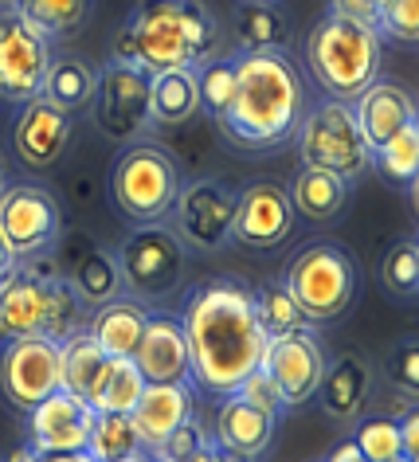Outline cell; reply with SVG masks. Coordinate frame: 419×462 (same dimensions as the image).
I'll return each instance as SVG.
<instances>
[{"label":"cell","mask_w":419,"mask_h":462,"mask_svg":"<svg viewBox=\"0 0 419 462\" xmlns=\"http://www.w3.org/2000/svg\"><path fill=\"white\" fill-rule=\"evenodd\" d=\"M184 321L189 376L212 396H231L263 365L266 333L255 318V294L239 282H208L192 294Z\"/></svg>","instance_id":"cell-1"},{"label":"cell","mask_w":419,"mask_h":462,"mask_svg":"<svg viewBox=\"0 0 419 462\" xmlns=\"http://www.w3.org/2000/svg\"><path fill=\"white\" fill-rule=\"evenodd\" d=\"M377 32L400 43H415L419 40V0H384L380 16H377Z\"/></svg>","instance_id":"cell-40"},{"label":"cell","mask_w":419,"mask_h":462,"mask_svg":"<svg viewBox=\"0 0 419 462\" xmlns=\"http://www.w3.org/2000/svg\"><path fill=\"white\" fill-rule=\"evenodd\" d=\"M107 361H110V356L102 353V345L95 341V333H90V329H71L60 341V388L90 400V392L98 388L102 373H107Z\"/></svg>","instance_id":"cell-27"},{"label":"cell","mask_w":419,"mask_h":462,"mask_svg":"<svg viewBox=\"0 0 419 462\" xmlns=\"http://www.w3.org/2000/svg\"><path fill=\"white\" fill-rule=\"evenodd\" d=\"M145 321H149L145 302H137L134 294H118V298H110V302L95 306L90 333H95V341L102 345L107 356H134L137 341H142V333H145Z\"/></svg>","instance_id":"cell-25"},{"label":"cell","mask_w":419,"mask_h":462,"mask_svg":"<svg viewBox=\"0 0 419 462\" xmlns=\"http://www.w3.org/2000/svg\"><path fill=\"white\" fill-rule=\"evenodd\" d=\"M208 458H212V462H255L251 455H239V450L219 447V443H212V450H208Z\"/></svg>","instance_id":"cell-47"},{"label":"cell","mask_w":419,"mask_h":462,"mask_svg":"<svg viewBox=\"0 0 419 462\" xmlns=\"http://www.w3.org/2000/svg\"><path fill=\"white\" fill-rule=\"evenodd\" d=\"M48 63H51L48 36L8 8V13L0 16V98L20 102V106L40 98Z\"/></svg>","instance_id":"cell-13"},{"label":"cell","mask_w":419,"mask_h":462,"mask_svg":"<svg viewBox=\"0 0 419 462\" xmlns=\"http://www.w3.org/2000/svg\"><path fill=\"white\" fill-rule=\"evenodd\" d=\"M189 462H212V458H208V455H200V458H189Z\"/></svg>","instance_id":"cell-51"},{"label":"cell","mask_w":419,"mask_h":462,"mask_svg":"<svg viewBox=\"0 0 419 462\" xmlns=\"http://www.w3.org/2000/svg\"><path fill=\"white\" fill-rule=\"evenodd\" d=\"M286 196H290V208H294V216H306V219H333V216L345 208L349 180H341L337 172L302 165V172H298L294 180H290Z\"/></svg>","instance_id":"cell-29"},{"label":"cell","mask_w":419,"mask_h":462,"mask_svg":"<svg viewBox=\"0 0 419 462\" xmlns=\"http://www.w3.org/2000/svg\"><path fill=\"white\" fill-rule=\"evenodd\" d=\"M0 8H13V0H0Z\"/></svg>","instance_id":"cell-53"},{"label":"cell","mask_w":419,"mask_h":462,"mask_svg":"<svg viewBox=\"0 0 419 462\" xmlns=\"http://www.w3.org/2000/svg\"><path fill=\"white\" fill-rule=\"evenodd\" d=\"M353 443L360 447V455L368 462H392V458H404L400 450V423L388 420V415H372L357 427Z\"/></svg>","instance_id":"cell-37"},{"label":"cell","mask_w":419,"mask_h":462,"mask_svg":"<svg viewBox=\"0 0 419 462\" xmlns=\"http://www.w3.org/2000/svg\"><path fill=\"white\" fill-rule=\"evenodd\" d=\"M380 32L330 13L306 36V63L318 87L337 102H353L380 75Z\"/></svg>","instance_id":"cell-5"},{"label":"cell","mask_w":419,"mask_h":462,"mask_svg":"<svg viewBox=\"0 0 419 462\" xmlns=\"http://www.w3.org/2000/svg\"><path fill=\"white\" fill-rule=\"evenodd\" d=\"M306 83L283 51L236 55V95L224 110V134L243 149H275L298 134Z\"/></svg>","instance_id":"cell-2"},{"label":"cell","mask_w":419,"mask_h":462,"mask_svg":"<svg viewBox=\"0 0 419 462\" xmlns=\"http://www.w3.org/2000/svg\"><path fill=\"white\" fill-rule=\"evenodd\" d=\"M196 83H200V110H208L219 122L236 95V60H208L196 67Z\"/></svg>","instance_id":"cell-36"},{"label":"cell","mask_w":419,"mask_h":462,"mask_svg":"<svg viewBox=\"0 0 419 462\" xmlns=\"http://www.w3.org/2000/svg\"><path fill=\"white\" fill-rule=\"evenodd\" d=\"M294 231V208L283 184H251L236 200V219H231V239H239L251 251H275Z\"/></svg>","instance_id":"cell-17"},{"label":"cell","mask_w":419,"mask_h":462,"mask_svg":"<svg viewBox=\"0 0 419 462\" xmlns=\"http://www.w3.org/2000/svg\"><path fill=\"white\" fill-rule=\"evenodd\" d=\"M32 415V439L28 443L40 455H60V450H87L90 427H95V408L90 400L75 396L67 388H55L48 400H40Z\"/></svg>","instance_id":"cell-18"},{"label":"cell","mask_w":419,"mask_h":462,"mask_svg":"<svg viewBox=\"0 0 419 462\" xmlns=\"http://www.w3.org/2000/svg\"><path fill=\"white\" fill-rule=\"evenodd\" d=\"M60 388V341L48 333L13 337L0 353V392L20 411H32Z\"/></svg>","instance_id":"cell-11"},{"label":"cell","mask_w":419,"mask_h":462,"mask_svg":"<svg viewBox=\"0 0 419 462\" xmlns=\"http://www.w3.org/2000/svg\"><path fill=\"white\" fill-rule=\"evenodd\" d=\"M239 192L224 180H192L177 189L172 212H177V236L192 251H219L231 239V219H236Z\"/></svg>","instance_id":"cell-12"},{"label":"cell","mask_w":419,"mask_h":462,"mask_svg":"<svg viewBox=\"0 0 419 462\" xmlns=\"http://www.w3.org/2000/svg\"><path fill=\"white\" fill-rule=\"evenodd\" d=\"M95 125L110 142H134L142 137L149 118V75L134 63H107L95 75Z\"/></svg>","instance_id":"cell-10"},{"label":"cell","mask_w":419,"mask_h":462,"mask_svg":"<svg viewBox=\"0 0 419 462\" xmlns=\"http://www.w3.org/2000/svg\"><path fill=\"white\" fill-rule=\"evenodd\" d=\"M251 294H255V318H259L266 337L306 326V318H302V310L294 306L286 286H263V291H251Z\"/></svg>","instance_id":"cell-35"},{"label":"cell","mask_w":419,"mask_h":462,"mask_svg":"<svg viewBox=\"0 0 419 462\" xmlns=\"http://www.w3.org/2000/svg\"><path fill=\"white\" fill-rule=\"evenodd\" d=\"M298 153L310 169L337 172L341 180H357L372 161L365 137H360V130H357L353 106H349V102H337V98L302 114Z\"/></svg>","instance_id":"cell-8"},{"label":"cell","mask_w":419,"mask_h":462,"mask_svg":"<svg viewBox=\"0 0 419 462\" xmlns=\"http://www.w3.org/2000/svg\"><path fill=\"white\" fill-rule=\"evenodd\" d=\"M67 142H71V114L51 106L48 98L24 102L13 130V145L28 169H51L63 157Z\"/></svg>","instance_id":"cell-20"},{"label":"cell","mask_w":419,"mask_h":462,"mask_svg":"<svg viewBox=\"0 0 419 462\" xmlns=\"http://www.w3.org/2000/svg\"><path fill=\"white\" fill-rule=\"evenodd\" d=\"M372 161L380 165L384 177L400 180V184H415L419 172V125H404L396 137H388L380 149H372Z\"/></svg>","instance_id":"cell-34"},{"label":"cell","mask_w":419,"mask_h":462,"mask_svg":"<svg viewBox=\"0 0 419 462\" xmlns=\"http://www.w3.org/2000/svg\"><path fill=\"white\" fill-rule=\"evenodd\" d=\"M36 462H98L90 450H60V455H36Z\"/></svg>","instance_id":"cell-46"},{"label":"cell","mask_w":419,"mask_h":462,"mask_svg":"<svg viewBox=\"0 0 419 462\" xmlns=\"http://www.w3.org/2000/svg\"><path fill=\"white\" fill-rule=\"evenodd\" d=\"M243 400H251L255 408H266V411H275L278 415V408H283V396H278V388H275V380L263 373V368H255V373L243 380V384L236 388Z\"/></svg>","instance_id":"cell-41"},{"label":"cell","mask_w":419,"mask_h":462,"mask_svg":"<svg viewBox=\"0 0 419 462\" xmlns=\"http://www.w3.org/2000/svg\"><path fill=\"white\" fill-rule=\"evenodd\" d=\"M325 462H368V458L360 455V447L353 443V439H345V443H337L330 450V458H325Z\"/></svg>","instance_id":"cell-45"},{"label":"cell","mask_w":419,"mask_h":462,"mask_svg":"<svg viewBox=\"0 0 419 462\" xmlns=\"http://www.w3.org/2000/svg\"><path fill=\"white\" fill-rule=\"evenodd\" d=\"M36 455H40V450L32 443H24V447H16L13 455H8V462H36Z\"/></svg>","instance_id":"cell-49"},{"label":"cell","mask_w":419,"mask_h":462,"mask_svg":"<svg viewBox=\"0 0 419 462\" xmlns=\"http://www.w3.org/2000/svg\"><path fill=\"white\" fill-rule=\"evenodd\" d=\"M79 294L67 286L55 251L20 259L13 271L0 279V337H32L48 333L63 341L75 329Z\"/></svg>","instance_id":"cell-4"},{"label":"cell","mask_w":419,"mask_h":462,"mask_svg":"<svg viewBox=\"0 0 419 462\" xmlns=\"http://www.w3.org/2000/svg\"><path fill=\"white\" fill-rule=\"evenodd\" d=\"M16 263H20V259L13 255V247H8V239H5V236H0V279H5V274H8V271H13V267H16Z\"/></svg>","instance_id":"cell-48"},{"label":"cell","mask_w":419,"mask_h":462,"mask_svg":"<svg viewBox=\"0 0 419 462\" xmlns=\"http://www.w3.org/2000/svg\"><path fill=\"white\" fill-rule=\"evenodd\" d=\"M275 439V411L266 408H255L251 400H243L239 392H231L219 403V415H216V443L219 447H231L239 455H251L259 458Z\"/></svg>","instance_id":"cell-23"},{"label":"cell","mask_w":419,"mask_h":462,"mask_svg":"<svg viewBox=\"0 0 419 462\" xmlns=\"http://www.w3.org/2000/svg\"><path fill=\"white\" fill-rule=\"evenodd\" d=\"M384 286L400 298H415V291H419V247H415V239H404V244H396L388 255H384Z\"/></svg>","instance_id":"cell-39"},{"label":"cell","mask_w":419,"mask_h":462,"mask_svg":"<svg viewBox=\"0 0 419 462\" xmlns=\"http://www.w3.org/2000/svg\"><path fill=\"white\" fill-rule=\"evenodd\" d=\"M392 380L400 388H407V392L419 388V349H415V341H407V345L396 349V356H392Z\"/></svg>","instance_id":"cell-42"},{"label":"cell","mask_w":419,"mask_h":462,"mask_svg":"<svg viewBox=\"0 0 419 462\" xmlns=\"http://www.w3.org/2000/svg\"><path fill=\"white\" fill-rule=\"evenodd\" d=\"M259 368L275 380L283 408H302L306 400H313V392L321 384V373H325L321 341L306 326L290 329V333H275V337H266Z\"/></svg>","instance_id":"cell-15"},{"label":"cell","mask_w":419,"mask_h":462,"mask_svg":"<svg viewBox=\"0 0 419 462\" xmlns=\"http://www.w3.org/2000/svg\"><path fill=\"white\" fill-rule=\"evenodd\" d=\"M60 251H55V259H60V271L67 286L79 294V302L87 306H102L110 302V298L122 294V271H118V259L107 255L95 239L83 236V231H60Z\"/></svg>","instance_id":"cell-16"},{"label":"cell","mask_w":419,"mask_h":462,"mask_svg":"<svg viewBox=\"0 0 419 462\" xmlns=\"http://www.w3.org/2000/svg\"><path fill=\"white\" fill-rule=\"evenodd\" d=\"M196 110H200L196 67L149 75V118H154V125H184Z\"/></svg>","instance_id":"cell-26"},{"label":"cell","mask_w":419,"mask_h":462,"mask_svg":"<svg viewBox=\"0 0 419 462\" xmlns=\"http://www.w3.org/2000/svg\"><path fill=\"white\" fill-rule=\"evenodd\" d=\"M392 462H407V458H392Z\"/></svg>","instance_id":"cell-54"},{"label":"cell","mask_w":419,"mask_h":462,"mask_svg":"<svg viewBox=\"0 0 419 462\" xmlns=\"http://www.w3.org/2000/svg\"><path fill=\"white\" fill-rule=\"evenodd\" d=\"M286 291L294 298L306 321H330L353 306L357 294V267L345 247L337 244H310L286 271Z\"/></svg>","instance_id":"cell-7"},{"label":"cell","mask_w":419,"mask_h":462,"mask_svg":"<svg viewBox=\"0 0 419 462\" xmlns=\"http://www.w3.org/2000/svg\"><path fill=\"white\" fill-rule=\"evenodd\" d=\"M60 204L40 184H13L0 192V236L16 259H32L55 247L60 239Z\"/></svg>","instance_id":"cell-14"},{"label":"cell","mask_w":419,"mask_h":462,"mask_svg":"<svg viewBox=\"0 0 419 462\" xmlns=\"http://www.w3.org/2000/svg\"><path fill=\"white\" fill-rule=\"evenodd\" d=\"M87 450L98 462H114V458L142 450V439H137V427L126 411H98L95 427H90V439H87Z\"/></svg>","instance_id":"cell-33"},{"label":"cell","mask_w":419,"mask_h":462,"mask_svg":"<svg viewBox=\"0 0 419 462\" xmlns=\"http://www.w3.org/2000/svg\"><path fill=\"white\" fill-rule=\"evenodd\" d=\"M0 192H5V169H0Z\"/></svg>","instance_id":"cell-52"},{"label":"cell","mask_w":419,"mask_h":462,"mask_svg":"<svg viewBox=\"0 0 419 462\" xmlns=\"http://www.w3.org/2000/svg\"><path fill=\"white\" fill-rule=\"evenodd\" d=\"M134 365L142 368L145 384H181L189 380V337L184 321L169 314H149L145 333L134 349Z\"/></svg>","instance_id":"cell-19"},{"label":"cell","mask_w":419,"mask_h":462,"mask_svg":"<svg viewBox=\"0 0 419 462\" xmlns=\"http://www.w3.org/2000/svg\"><path fill=\"white\" fill-rule=\"evenodd\" d=\"M114 462H157L154 455H149V450L142 447V450H134V455H126V458H114Z\"/></svg>","instance_id":"cell-50"},{"label":"cell","mask_w":419,"mask_h":462,"mask_svg":"<svg viewBox=\"0 0 419 462\" xmlns=\"http://www.w3.org/2000/svg\"><path fill=\"white\" fill-rule=\"evenodd\" d=\"M400 450L407 462H419V415L407 411L400 420Z\"/></svg>","instance_id":"cell-44"},{"label":"cell","mask_w":419,"mask_h":462,"mask_svg":"<svg viewBox=\"0 0 419 462\" xmlns=\"http://www.w3.org/2000/svg\"><path fill=\"white\" fill-rule=\"evenodd\" d=\"M231 32H236L243 51H283L290 40L286 13L271 0H239L236 16H231Z\"/></svg>","instance_id":"cell-28"},{"label":"cell","mask_w":419,"mask_h":462,"mask_svg":"<svg viewBox=\"0 0 419 462\" xmlns=\"http://www.w3.org/2000/svg\"><path fill=\"white\" fill-rule=\"evenodd\" d=\"M212 443H216V439L208 435V431H204V423L192 415V420H184L177 431H172L161 447L149 450V455H154L157 462H189V458L208 455V450H212Z\"/></svg>","instance_id":"cell-38"},{"label":"cell","mask_w":419,"mask_h":462,"mask_svg":"<svg viewBox=\"0 0 419 462\" xmlns=\"http://www.w3.org/2000/svg\"><path fill=\"white\" fill-rule=\"evenodd\" d=\"M13 13L43 36H75L90 16V0H13Z\"/></svg>","instance_id":"cell-32"},{"label":"cell","mask_w":419,"mask_h":462,"mask_svg":"<svg viewBox=\"0 0 419 462\" xmlns=\"http://www.w3.org/2000/svg\"><path fill=\"white\" fill-rule=\"evenodd\" d=\"M40 98H48L63 114L90 106V98H95V71H90V63L75 60V55L51 60L48 75H43V87H40Z\"/></svg>","instance_id":"cell-30"},{"label":"cell","mask_w":419,"mask_h":462,"mask_svg":"<svg viewBox=\"0 0 419 462\" xmlns=\"http://www.w3.org/2000/svg\"><path fill=\"white\" fill-rule=\"evenodd\" d=\"M145 388V376L142 368L134 365V356H110L107 361V373H102L98 388L90 392V408L95 411H134L137 396Z\"/></svg>","instance_id":"cell-31"},{"label":"cell","mask_w":419,"mask_h":462,"mask_svg":"<svg viewBox=\"0 0 419 462\" xmlns=\"http://www.w3.org/2000/svg\"><path fill=\"white\" fill-rule=\"evenodd\" d=\"M368 384H372L368 365L360 361V356L345 353L341 361L325 365L321 384H318L313 396L321 400V411L330 415V420H353V415H360V408H365V400H368Z\"/></svg>","instance_id":"cell-24"},{"label":"cell","mask_w":419,"mask_h":462,"mask_svg":"<svg viewBox=\"0 0 419 462\" xmlns=\"http://www.w3.org/2000/svg\"><path fill=\"white\" fill-rule=\"evenodd\" d=\"M357 118V130L365 137L368 153L380 149L388 137H396L404 125H415V98L412 90H404L400 83H368L360 95L349 102Z\"/></svg>","instance_id":"cell-21"},{"label":"cell","mask_w":419,"mask_h":462,"mask_svg":"<svg viewBox=\"0 0 419 462\" xmlns=\"http://www.w3.org/2000/svg\"><path fill=\"white\" fill-rule=\"evenodd\" d=\"M177 189H181V172L172 165V157L149 142L130 145L110 172L114 208L134 224H157L165 212H172Z\"/></svg>","instance_id":"cell-6"},{"label":"cell","mask_w":419,"mask_h":462,"mask_svg":"<svg viewBox=\"0 0 419 462\" xmlns=\"http://www.w3.org/2000/svg\"><path fill=\"white\" fill-rule=\"evenodd\" d=\"M184 247L172 227L157 224H137L118 247V271L122 286L137 302L145 298H169L181 286L184 274Z\"/></svg>","instance_id":"cell-9"},{"label":"cell","mask_w":419,"mask_h":462,"mask_svg":"<svg viewBox=\"0 0 419 462\" xmlns=\"http://www.w3.org/2000/svg\"><path fill=\"white\" fill-rule=\"evenodd\" d=\"M130 420L137 427V439H142L145 450L161 447L165 439L177 431L184 420H192V392L189 384H145L142 396H137Z\"/></svg>","instance_id":"cell-22"},{"label":"cell","mask_w":419,"mask_h":462,"mask_svg":"<svg viewBox=\"0 0 419 462\" xmlns=\"http://www.w3.org/2000/svg\"><path fill=\"white\" fill-rule=\"evenodd\" d=\"M219 28L200 0H142L114 40V60L145 75L200 67L216 55Z\"/></svg>","instance_id":"cell-3"},{"label":"cell","mask_w":419,"mask_h":462,"mask_svg":"<svg viewBox=\"0 0 419 462\" xmlns=\"http://www.w3.org/2000/svg\"><path fill=\"white\" fill-rule=\"evenodd\" d=\"M380 8H384V0H333V13L337 16L360 20V24H372V28H377Z\"/></svg>","instance_id":"cell-43"}]
</instances>
